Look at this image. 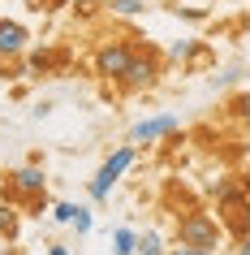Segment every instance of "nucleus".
Returning a JSON list of instances; mask_svg holds the SVG:
<instances>
[{"instance_id":"obj_10","label":"nucleus","mask_w":250,"mask_h":255,"mask_svg":"<svg viewBox=\"0 0 250 255\" xmlns=\"http://www.w3.org/2000/svg\"><path fill=\"white\" fill-rule=\"evenodd\" d=\"M168 56L172 61H198V56H203V43H194V39H177L168 48Z\"/></svg>"},{"instance_id":"obj_19","label":"nucleus","mask_w":250,"mask_h":255,"mask_svg":"<svg viewBox=\"0 0 250 255\" xmlns=\"http://www.w3.org/2000/svg\"><path fill=\"white\" fill-rule=\"evenodd\" d=\"M48 255H69V247H61V242H52V247H48Z\"/></svg>"},{"instance_id":"obj_4","label":"nucleus","mask_w":250,"mask_h":255,"mask_svg":"<svg viewBox=\"0 0 250 255\" xmlns=\"http://www.w3.org/2000/svg\"><path fill=\"white\" fill-rule=\"evenodd\" d=\"M43 190H48V173H43V164H22V169H13L9 173V186H4V199H43Z\"/></svg>"},{"instance_id":"obj_6","label":"nucleus","mask_w":250,"mask_h":255,"mask_svg":"<svg viewBox=\"0 0 250 255\" xmlns=\"http://www.w3.org/2000/svg\"><path fill=\"white\" fill-rule=\"evenodd\" d=\"M156 78H160V61H156L151 52H138V56H134V65L125 69V78H121L117 87L134 95V91H147V87H156Z\"/></svg>"},{"instance_id":"obj_7","label":"nucleus","mask_w":250,"mask_h":255,"mask_svg":"<svg viewBox=\"0 0 250 255\" xmlns=\"http://www.w3.org/2000/svg\"><path fill=\"white\" fill-rule=\"evenodd\" d=\"M30 48V30L13 17H0V61H17Z\"/></svg>"},{"instance_id":"obj_5","label":"nucleus","mask_w":250,"mask_h":255,"mask_svg":"<svg viewBox=\"0 0 250 255\" xmlns=\"http://www.w3.org/2000/svg\"><path fill=\"white\" fill-rule=\"evenodd\" d=\"M177 126H181V117L177 113H156V117H143L130 126V143L138 147V143H160V138L177 134Z\"/></svg>"},{"instance_id":"obj_2","label":"nucleus","mask_w":250,"mask_h":255,"mask_svg":"<svg viewBox=\"0 0 250 255\" xmlns=\"http://www.w3.org/2000/svg\"><path fill=\"white\" fill-rule=\"evenodd\" d=\"M134 56H138V48H134L130 39H104L95 48V56H91V69L99 78H108V82H121L125 69L134 65Z\"/></svg>"},{"instance_id":"obj_1","label":"nucleus","mask_w":250,"mask_h":255,"mask_svg":"<svg viewBox=\"0 0 250 255\" xmlns=\"http://www.w3.org/2000/svg\"><path fill=\"white\" fill-rule=\"evenodd\" d=\"M224 225L211 212H185L177 216V247H203V251H220Z\"/></svg>"},{"instance_id":"obj_14","label":"nucleus","mask_w":250,"mask_h":255,"mask_svg":"<svg viewBox=\"0 0 250 255\" xmlns=\"http://www.w3.org/2000/svg\"><path fill=\"white\" fill-rule=\"evenodd\" d=\"M78 208H82V203H52V221H56V225H74Z\"/></svg>"},{"instance_id":"obj_20","label":"nucleus","mask_w":250,"mask_h":255,"mask_svg":"<svg viewBox=\"0 0 250 255\" xmlns=\"http://www.w3.org/2000/svg\"><path fill=\"white\" fill-rule=\"evenodd\" d=\"M13 4H26V9H43V0H13Z\"/></svg>"},{"instance_id":"obj_9","label":"nucleus","mask_w":250,"mask_h":255,"mask_svg":"<svg viewBox=\"0 0 250 255\" xmlns=\"http://www.w3.org/2000/svg\"><path fill=\"white\" fill-rule=\"evenodd\" d=\"M17 221H22L17 208L9 199H0V238H17Z\"/></svg>"},{"instance_id":"obj_18","label":"nucleus","mask_w":250,"mask_h":255,"mask_svg":"<svg viewBox=\"0 0 250 255\" xmlns=\"http://www.w3.org/2000/svg\"><path fill=\"white\" fill-rule=\"evenodd\" d=\"M237 255H250V234H246V238H237Z\"/></svg>"},{"instance_id":"obj_17","label":"nucleus","mask_w":250,"mask_h":255,"mask_svg":"<svg viewBox=\"0 0 250 255\" xmlns=\"http://www.w3.org/2000/svg\"><path fill=\"white\" fill-rule=\"evenodd\" d=\"M168 255H220V251H203V247H172Z\"/></svg>"},{"instance_id":"obj_13","label":"nucleus","mask_w":250,"mask_h":255,"mask_svg":"<svg viewBox=\"0 0 250 255\" xmlns=\"http://www.w3.org/2000/svg\"><path fill=\"white\" fill-rule=\"evenodd\" d=\"M229 113H233L242 126H250V91H237V95H233V104H229Z\"/></svg>"},{"instance_id":"obj_16","label":"nucleus","mask_w":250,"mask_h":255,"mask_svg":"<svg viewBox=\"0 0 250 255\" xmlns=\"http://www.w3.org/2000/svg\"><path fill=\"white\" fill-rule=\"evenodd\" d=\"M229 216H233V234H237V238H246V234H250V203H246V208H237V212H229Z\"/></svg>"},{"instance_id":"obj_12","label":"nucleus","mask_w":250,"mask_h":255,"mask_svg":"<svg viewBox=\"0 0 250 255\" xmlns=\"http://www.w3.org/2000/svg\"><path fill=\"white\" fill-rule=\"evenodd\" d=\"M108 4V13H117V17H138L147 9V0H104Z\"/></svg>"},{"instance_id":"obj_15","label":"nucleus","mask_w":250,"mask_h":255,"mask_svg":"<svg viewBox=\"0 0 250 255\" xmlns=\"http://www.w3.org/2000/svg\"><path fill=\"white\" fill-rule=\"evenodd\" d=\"M91 229H95V212H91V208H78V216H74V234L86 238Z\"/></svg>"},{"instance_id":"obj_3","label":"nucleus","mask_w":250,"mask_h":255,"mask_svg":"<svg viewBox=\"0 0 250 255\" xmlns=\"http://www.w3.org/2000/svg\"><path fill=\"white\" fill-rule=\"evenodd\" d=\"M134 156H138V151H134V143H125V147H117V151H112V156H108L104 164H99V173H95L91 182H86V195H91L95 203H104L108 195H112V186H117L121 177L130 173Z\"/></svg>"},{"instance_id":"obj_11","label":"nucleus","mask_w":250,"mask_h":255,"mask_svg":"<svg viewBox=\"0 0 250 255\" xmlns=\"http://www.w3.org/2000/svg\"><path fill=\"white\" fill-rule=\"evenodd\" d=\"M134 255H168V251H164V238L156 229H147V234H138V251Z\"/></svg>"},{"instance_id":"obj_8","label":"nucleus","mask_w":250,"mask_h":255,"mask_svg":"<svg viewBox=\"0 0 250 255\" xmlns=\"http://www.w3.org/2000/svg\"><path fill=\"white\" fill-rule=\"evenodd\" d=\"M134 251H138V234L130 225L112 229V255H134Z\"/></svg>"},{"instance_id":"obj_21","label":"nucleus","mask_w":250,"mask_h":255,"mask_svg":"<svg viewBox=\"0 0 250 255\" xmlns=\"http://www.w3.org/2000/svg\"><path fill=\"white\" fill-rule=\"evenodd\" d=\"M242 190H246V199H250V169H246V177H242Z\"/></svg>"}]
</instances>
